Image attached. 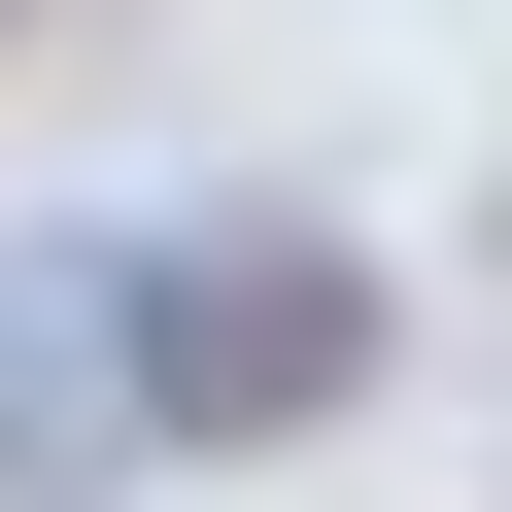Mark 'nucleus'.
Returning a JSON list of instances; mask_svg holds the SVG:
<instances>
[{"instance_id": "obj_1", "label": "nucleus", "mask_w": 512, "mask_h": 512, "mask_svg": "<svg viewBox=\"0 0 512 512\" xmlns=\"http://www.w3.org/2000/svg\"><path fill=\"white\" fill-rule=\"evenodd\" d=\"M103 308H137V444H308V410H376V274L274 239V205L103 239Z\"/></svg>"}, {"instance_id": "obj_2", "label": "nucleus", "mask_w": 512, "mask_h": 512, "mask_svg": "<svg viewBox=\"0 0 512 512\" xmlns=\"http://www.w3.org/2000/svg\"><path fill=\"white\" fill-rule=\"evenodd\" d=\"M137 478V308H103V239H35L0 274V512H103Z\"/></svg>"}]
</instances>
